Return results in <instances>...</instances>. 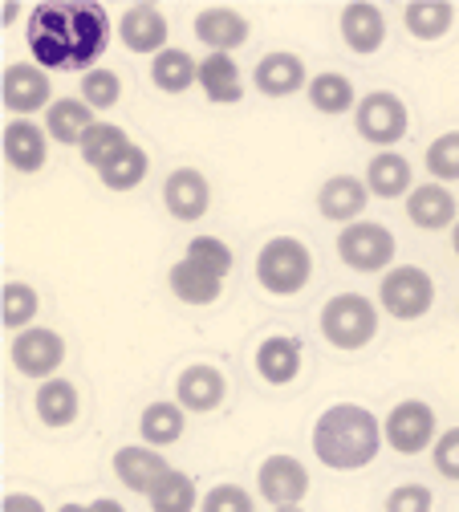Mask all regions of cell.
Returning a JSON list of instances; mask_svg holds the SVG:
<instances>
[{"label":"cell","mask_w":459,"mask_h":512,"mask_svg":"<svg viewBox=\"0 0 459 512\" xmlns=\"http://www.w3.org/2000/svg\"><path fill=\"white\" fill-rule=\"evenodd\" d=\"M407 126H411V114H407V102L399 94H390V90H370L362 94L358 110H354V131L362 143L370 147H382L390 151L403 135H407Z\"/></svg>","instance_id":"obj_6"},{"label":"cell","mask_w":459,"mask_h":512,"mask_svg":"<svg viewBox=\"0 0 459 512\" xmlns=\"http://www.w3.org/2000/svg\"><path fill=\"white\" fill-rule=\"evenodd\" d=\"M0 98H5V110H13L17 118H29L37 110H49L57 98H53V86H49V74L33 61H13L0 78Z\"/></svg>","instance_id":"obj_10"},{"label":"cell","mask_w":459,"mask_h":512,"mask_svg":"<svg viewBox=\"0 0 459 512\" xmlns=\"http://www.w3.org/2000/svg\"><path fill=\"white\" fill-rule=\"evenodd\" d=\"M382 439L386 447H395L399 456H419L427 447H435L439 439V415L431 403L423 399H403L390 407V415L382 419Z\"/></svg>","instance_id":"obj_8"},{"label":"cell","mask_w":459,"mask_h":512,"mask_svg":"<svg viewBox=\"0 0 459 512\" xmlns=\"http://www.w3.org/2000/svg\"><path fill=\"white\" fill-rule=\"evenodd\" d=\"M407 220L419 228V232H443V228H455V196L443 187V183H435V179H427V183H419L411 196H407Z\"/></svg>","instance_id":"obj_20"},{"label":"cell","mask_w":459,"mask_h":512,"mask_svg":"<svg viewBox=\"0 0 459 512\" xmlns=\"http://www.w3.org/2000/svg\"><path fill=\"white\" fill-rule=\"evenodd\" d=\"M338 256H342V265L354 269V273H390L395 269V256H399V240L386 224L358 220V224L342 228Z\"/></svg>","instance_id":"obj_5"},{"label":"cell","mask_w":459,"mask_h":512,"mask_svg":"<svg viewBox=\"0 0 459 512\" xmlns=\"http://www.w3.org/2000/svg\"><path fill=\"white\" fill-rule=\"evenodd\" d=\"M256 374L269 382V387H285L301 374V342L289 334H269L256 346Z\"/></svg>","instance_id":"obj_23"},{"label":"cell","mask_w":459,"mask_h":512,"mask_svg":"<svg viewBox=\"0 0 459 512\" xmlns=\"http://www.w3.org/2000/svg\"><path fill=\"white\" fill-rule=\"evenodd\" d=\"M273 512H305L301 504H293V508H273Z\"/></svg>","instance_id":"obj_47"},{"label":"cell","mask_w":459,"mask_h":512,"mask_svg":"<svg viewBox=\"0 0 459 512\" xmlns=\"http://www.w3.org/2000/svg\"><path fill=\"white\" fill-rule=\"evenodd\" d=\"M21 17V5H5V9H0V21H5V25H13Z\"/></svg>","instance_id":"obj_44"},{"label":"cell","mask_w":459,"mask_h":512,"mask_svg":"<svg viewBox=\"0 0 459 512\" xmlns=\"http://www.w3.org/2000/svg\"><path fill=\"white\" fill-rule=\"evenodd\" d=\"M163 204L167 212L179 220V224H191V220H204L208 208H212V183L204 171L195 167H175L163 183Z\"/></svg>","instance_id":"obj_13"},{"label":"cell","mask_w":459,"mask_h":512,"mask_svg":"<svg viewBox=\"0 0 459 512\" xmlns=\"http://www.w3.org/2000/svg\"><path fill=\"white\" fill-rule=\"evenodd\" d=\"M94 122L98 118L82 98H57L45 110V135L49 143H61V147H82L86 135L94 131Z\"/></svg>","instance_id":"obj_22"},{"label":"cell","mask_w":459,"mask_h":512,"mask_svg":"<svg viewBox=\"0 0 459 512\" xmlns=\"http://www.w3.org/2000/svg\"><path fill=\"white\" fill-rule=\"evenodd\" d=\"M29 53L45 74H90L110 45V17L94 0H45L29 9Z\"/></svg>","instance_id":"obj_1"},{"label":"cell","mask_w":459,"mask_h":512,"mask_svg":"<svg viewBox=\"0 0 459 512\" xmlns=\"http://www.w3.org/2000/svg\"><path fill=\"white\" fill-rule=\"evenodd\" d=\"M147 171H151V155H147L139 143H130L114 163H106V167L98 171V179H102V187H110V191H130V187H139V183L147 179Z\"/></svg>","instance_id":"obj_34"},{"label":"cell","mask_w":459,"mask_h":512,"mask_svg":"<svg viewBox=\"0 0 459 512\" xmlns=\"http://www.w3.org/2000/svg\"><path fill=\"white\" fill-rule=\"evenodd\" d=\"M378 305L399 317V322H415L435 305V281L427 269L419 265H395L390 273H382L378 281Z\"/></svg>","instance_id":"obj_7"},{"label":"cell","mask_w":459,"mask_h":512,"mask_svg":"<svg viewBox=\"0 0 459 512\" xmlns=\"http://www.w3.org/2000/svg\"><path fill=\"white\" fill-rule=\"evenodd\" d=\"M90 512H126L118 500H110V496H98L94 504H90Z\"/></svg>","instance_id":"obj_43"},{"label":"cell","mask_w":459,"mask_h":512,"mask_svg":"<svg viewBox=\"0 0 459 512\" xmlns=\"http://www.w3.org/2000/svg\"><path fill=\"white\" fill-rule=\"evenodd\" d=\"M0 512H49L33 492H9L5 500H0Z\"/></svg>","instance_id":"obj_42"},{"label":"cell","mask_w":459,"mask_h":512,"mask_svg":"<svg viewBox=\"0 0 459 512\" xmlns=\"http://www.w3.org/2000/svg\"><path fill=\"white\" fill-rule=\"evenodd\" d=\"M9 358H13L17 374L37 378V382H49V378H57V370L65 362V338L57 330H49V326H33V330H25V334L13 338Z\"/></svg>","instance_id":"obj_9"},{"label":"cell","mask_w":459,"mask_h":512,"mask_svg":"<svg viewBox=\"0 0 459 512\" xmlns=\"http://www.w3.org/2000/svg\"><path fill=\"white\" fill-rule=\"evenodd\" d=\"M110 468H114V476H118V484L126 488V492H135V496H151L155 488H159V480L171 472V464L163 460V452L159 447H151V443H126V447H118L114 452V460H110Z\"/></svg>","instance_id":"obj_11"},{"label":"cell","mask_w":459,"mask_h":512,"mask_svg":"<svg viewBox=\"0 0 459 512\" xmlns=\"http://www.w3.org/2000/svg\"><path fill=\"white\" fill-rule=\"evenodd\" d=\"M151 82L163 90V94H183L200 82V61H195L187 49H175L167 45L159 57H151Z\"/></svg>","instance_id":"obj_30"},{"label":"cell","mask_w":459,"mask_h":512,"mask_svg":"<svg viewBox=\"0 0 459 512\" xmlns=\"http://www.w3.org/2000/svg\"><path fill=\"white\" fill-rule=\"evenodd\" d=\"M118 98H122V78H118L114 70L98 66V70H90V74L82 78V102H86L90 110H114Z\"/></svg>","instance_id":"obj_38"},{"label":"cell","mask_w":459,"mask_h":512,"mask_svg":"<svg viewBox=\"0 0 459 512\" xmlns=\"http://www.w3.org/2000/svg\"><path fill=\"white\" fill-rule=\"evenodd\" d=\"M338 29H342L346 49L358 57H370L386 45V17L378 5H370V0H350L338 17Z\"/></svg>","instance_id":"obj_17"},{"label":"cell","mask_w":459,"mask_h":512,"mask_svg":"<svg viewBox=\"0 0 459 512\" xmlns=\"http://www.w3.org/2000/svg\"><path fill=\"white\" fill-rule=\"evenodd\" d=\"M313 277V252L297 236H273L256 252V281L273 297H293Z\"/></svg>","instance_id":"obj_3"},{"label":"cell","mask_w":459,"mask_h":512,"mask_svg":"<svg viewBox=\"0 0 459 512\" xmlns=\"http://www.w3.org/2000/svg\"><path fill=\"white\" fill-rule=\"evenodd\" d=\"M366 187L378 200H399L415 191V171L399 151H378L366 167Z\"/></svg>","instance_id":"obj_25"},{"label":"cell","mask_w":459,"mask_h":512,"mask_svg":"<svg viewBox=\"0 0 459 512\" xmlns=\"http://www.w3.org/2000/svg\"><path fill=\"white\" fill-rule=\"evenodd\" d=\"M37 309H41V297L25 281H9L5 293H0V322H5V330H17V334L33 330Z\"/></svg>","instance_id":"obj_33"},{"label":"cell","mask_w":459,"mask_h":512,"mask_svg":"<svg viewBox=\"0 0 459 512\" xmlns=\"http://www.w3.org/2000/svg\"><path fill=\"white\" fill-rule=\"evenodd\" d=\"M435 496L427 484H399L386 496V512H431Z\"/></svg>","instance_id":"obj_41"},{"label":"cell","mask_w":459,"mask_h":512,"mask_svg":"<svg viewBox=\"0 0 459 512\" xmlns=\"http://www.w3.org/2000/svg\"><path fill=\"white\" fill-rule=\"evenodd\" d=\"M378 334V305L362 293H338L321 305V338L334 350H362Z\"/></svg>","instance_id":"obj_4"},{"label":"cell","mask_w":459,"mask_h":512,"mask_svg":"<svg viewBox=\"0 0 459 512\" xmlns=\"http://www.w3.org/2000/svg\"><path fill=\"white\" fill-rule=\"evenodd\" d=\"M403 25L415 41H439V37L451 33L455 9L447 5V0H411V5L403 9Z\"/></svg>","instance_id":"obj_31"},{"label":"cell","mask_w":459,"mask_h":512,"mask_svg":"<svg viewBox=\"0 0 459 512\" xmlns=\"http://www.w3.org/2000/svg\"><path fill=\"white\" fill-rule=\"evenodd\" d=\"M147 500H151V512H195L200 508V488H195V480L187 472L171 468Z\"/></svg>","instance_id":"obj_32"},{"label":"cell","mask_w":459,"mask_h":512,"mask_svg":"<svg viewBox=\"0 0 459 512\" xmlns=\"http://www.w3.org/2000/svg\"><path fill=\"white\" fill-rule=\"evenodd\" d=\"M183 431H187V411L179 403H171V399L147 403L143 415H139V435L151 447H171V443L183 439Z\"/></svg>","instance_id":"obj_29"},{"label":"cell","mask_w":459,"mask_h":512,"mask_svg":"<svg viewBox=\"0 0 459 512\" xmlns=\"http://www.w3.org/2000/svg\"><path fill=\"white\" fill-rule=\"evenodd\" d=\"M382 423L362 403H334L313 423V456L330 472H358L382 452Z\"/></svg>","instance_id":"obj_2"},{"label":"cell","mask_w":459,"mask_h":512,"mask_svg":"<svg viewBox=\"0 0 459 512\" xmlns=\"http://www.w3.org/2000/svg\"><path fill=\"white\" fill-rule=\"evenodd\" d=\"M167 285H171V297L183 301V305H216L220 293H224V277L208 273L204 265L195 261H175L171 273H167Z\"/></svg>","instance_id":"obj_24"},{"label":"cell","mask_w":459,"mask_h":512,"mask_svg":"<svg viewBox=\"0 0 459 512\" xmlns=\"http://www.w3.org/2000/svg\"><path fill=\"white\" fill-rule=\"evenodd\" d=\"M200 512H256V500L240 484H216V488L204 492Z\"/></svg>","instance_id":"obj_39"},{"label":"cell","mask_w":459,"mask_h":512,"mask_svg":"<svg viewBox=\"0 0 459 512\" xmlns=\"http://www.w3.org/2000/svg\"><path fill=\"white\" fill-rule=\"evenodd\" d=\"M427 175L435 183H459V131H447L427 147Z\"/></svg>","instance_id":"obj_37"},{"label":"cell","mask_w":459,"mask_h":512,"mask_svg":"<svg viewBox=\"0 0 459 512\" xmlns=\"http://www.w3.org/2000/svg\"><path fill=\"white\" fill-rule=\"evenodd\" d=\"M204 90V98L212 106H236L244 98V82H240V66H236V57L228 53H208L200 61V82H195Z\"/></svg>","instance_id":"obj_26"},{"label":"cell","mask_w":459,"mask_h":512,"mask_svg":"<svg viewBox=\"0 0 459 512\" xmlns=\"http://www.w3.org/2000/svg\"><path fill=\"white\" fill-rule=\"evenodd\" d=\"M167 17L155 5H126L118 17V41L130 53H143V57H159L167 49Z\"/></svg>","instance_id":"obj_15"},{"label":"cell","mask_w":459,"mask_h":512,"mask_svg":"<svg viewBox=\"0 0 459 512\" xmlns=\"http://www.w3.org/2000/svg\"><path fill=\"white\" fill-rule=\"evenodd\" d=\"M195 37H200L212 53H232L248 41V17L236 9H224V5L200 9L195 13Z\"/></svg>","instance_id":"obj_21"},{"label":"cell","mask_w":459,"mask_h":512,"mask_svg":"<svg viewBox=\"0 0 459 512\" xmlns=\"http://www.w3.org/2000/svg\"><path fill=\"white\" fill-rule=\"evenodd\" d=\"M309 106L317 110V114H330V118H338V114H354L358 110V90H354V82L346 78V74H334V70H321L317 78H309Z\"/></svg>","instance_id":"obj_28"},{"label":"cell","mask_w":459,"mask_h":512,"mask_svg":"<svg viewBox=\"0 0 459 512\" xmlns=\"http://www.w3.org/2000/svg\"><path fill=\"white\" fill-rule=\"evenodd\" d=\"M256 492L265 496L273 508H293L309 492V472L293 456H269L256 468Z\"/></svg>","instance_id":"obj_14"},{"label":"cell","mask_w":459,"mask_h":512,"mask_svg":"<svg viewBox=\"0 0 459 512\" xmlns=\"http://www.w3.org/2000/svg\"><path fill=\"white\" fill-rule=\"evenodd\" d=\"M431 460H435V472L443 480H459V427L439 431V439L431 447Z\"/></svg>","instance_id":"obj_40"},{"label":"cell","mask_w":459,"mask_h":512,"mask_svg":"<svg viewBox=\"0 0 459 512\" xmlns=\"http://www.w3.org/2000/svg\"><path fill=\"white\" fill-rule=\"evenodd\" d=\"M451 248H455V256H459V220H455V228H451Z\"/></svg>","instance_id":"obj_46"},{"label":"cell","mask_w":459,"mask_h":512,"mask_svg":"<svg viewBox=\"0 0 459 512\" xmlns=\"http://www.w3.org/2000/svg\"><path fill=\"white\" fill-rule=\"evenodd\" d=\"M228 395V378L212 362H191L175 378V403L187 415H212Z\"/></svg>","instance_id":"obj_12"},{"label":"cell","mask_w":459,"mask_h":512,"mask_svg":"<svg viewBox=\"0 0 459 512\" xmlns=\"http://www.w3.org/2000/svg\"><path fill=\"white\" fill-rule=\"evenodd\" d=\"M126 147H130V139H126L122 126H114V122H94V131L86 135V143H82L78 151H82V163H86V167L102 171V167L114 163Z\"/></svg>","instance_id":"obj_35"},{"label":"cell","mask_w":459,"mask_h":512,"mask_svg":"<svg viewBox=\"0 0 459 512\" xmlns=\"http://www.w3.org/2000/svg\"><path fill=\"white\" fill-rule=\"evenodd\" d=\"M33 407H37V419L45 427H53V431L74 427L78 423V407H82L78 403V387L70 378H49V382H41V387H37Z\"/></svg>","instance_id":"obj_27"},{"label":"cell","mask_w":459,"mask_h":512,"mask_svg":"<svg viewBox=\"0 0 459 512\" xmlns=\"http://www.w3.org/2000/svg\"><path fill=\"white\" fill-rule=\"evenodd\" d=\"M183 256H187V261H195V265H204V269L216 273V277H228L232 265H236L232 248H228L220 236H191V244H187Z\"/></svg>","instance_id":"obj_36"},{"label":"cell","mask_w":459,"mask_h":512,"mask_svg":"<svg viewBox=\"0 0 459 512\" xmlns=\"http://www.w3.org/2000/svg\"><path fill=\"white\" fill-rule=\"evenodd\" d=\"M57 512H90V504H74V500H70V504H61Z\"/></svg>","instance_id":"obj_45"},{"label":"cell","mask_w":459,"mask_h":512,"mask_svg":"<svg viewBox=\"0 0 459 512\" xmlns=\"http://www.w3.org/2000/svg\"><path fill=\"white\" fill-rule=\"evenodd\" d=\"M252 82L265 98H289L297 90H309V74H305V61L297 53H269L256 61Z\"/></svg>","instance_id":"obj_19"},{"label":"cell","mask_w":459,"mask_h":512,"mask_svg":"<svg viewBox=\"0 0 459 512\" xmlns=\"http://www.w3.org/2000/svg\"><path fill=\"white\" fill-rule=\"evenodd\" d=\"M370 187L358 175H330L317 191V212L334 224H358V216L366 212Z\"/></svg>","instance_id":"obj_18"},{"label":"cell","mask_w":459,"mask_h":512,"mask_svg":"<svg viewBox=\"0 0 459 512\" xmlns=\"http://www.w3.org/2000/svg\"><path fill=\"white\" fill-rule=\"evenodd\" d=\"M0 151H5V163L17 175H33L49 163V135H45V126L17 118L5 126V135H0Z\"/></svg>","instance_id":"obj_16"}]
</instances>
